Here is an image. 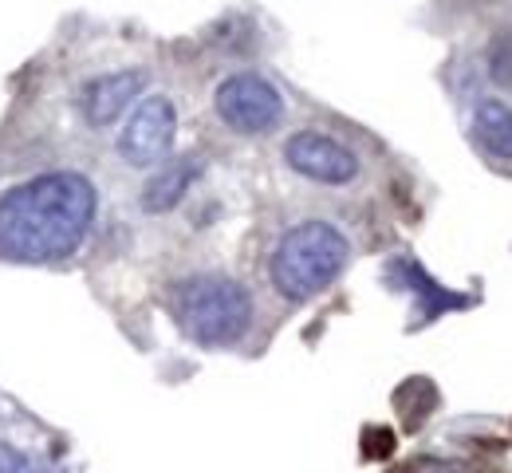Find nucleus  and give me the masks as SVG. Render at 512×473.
I'll return each instance as SVG.
<instances>
[{
    "label": "nucleus",
    "mask_w": 512,
    "mask_h": 473,
    "mask_svg": "<svg viewBox=\"0 0 512 473\" xmlns=\"http://www.w3.org/2000/svg\"><path fill=\"white\" fill-rule=\"evenodd\" d=\"M142 91H146V71L142 68L103 71L79 87V115L91 131H107L123 115H130V107L138 103Z\"/></svg>",
    "instance_id": "obj_7"
},
{
    "label": "nucleus",
    "mask_w": 512,
    "mask_h": 473,
    "mask_svg": "<svg viewBox=\"0 0 512 473\" xmlns=\"http://www.w3.org/2000/svg\"><path fill=\"white\" fill-rule=\"evenodd\" d=\"M213 111L233 135H268L284 123V95L260 71H233L213 91Z\"/></svg>",
    "instance_id": "obj_4"
},
{
    "label": "nucleus",
    "mask_w": 512,
    "mask_h": 473,
    "mask_svg": "<svg viewBox=\"0 0 512 473\" xmlns=\"http://www.w3.org/2000/svg\"><path fill=\"white\" fill-rule=\"evenodd\" d=\"M170 312L197 347H233L253 328V296L225 272H193L170 288Z\"/></svg>",
    "instance_id": "obj_3"
},
{
    "label": "nucleus",
    "mask_w": 512,
    "mask_h": 473,
    "mask_svg": "<svg viewBox=\"0 0 512 473\" xmlns=\"http://www.w3.org/2000/svg\"><path fill=\"white\" fill-rule=\"evenodd\" d=\"M473 135L493 162H512V107L489 95L473 107Z\"/></svg>",
    "instance_id": "obj_9"
},
{
    "label": "nucleus",
    "mask_w": 512,
    "mask_h": 473,
    "mask_svg": "<svg viewBox=\"0 0 512 473\" xmlns=\"http://www.w3.org/2000/svg\"><path fill=\"white\" fill-rule=\"evenodd\" d=\"M99 217V190L79 170H44L0 190V261H71Z\"/></svg>",
    "instance_id": "obj_1"
},
{
    "label": "nucleus",
    "mask_w": 512,
    "mask_h": 473,
    "mask_svg": "<svg viewBox=\"0 0 512 473\" xmlns=\"http://www.w3.org/2000/svg\"><path fill=\"white\" fill-rule=\"evenodd\" d=\"M0 473H40V470H36V462L20 446H12V442L0 438Z\"/></svg>",
    "instance_id": "obj_11"
},
{
    "label": "nucleus",
    "mask_w": 512,
    "mask_h": 473,
    "mask_svg": "<svg viewBox=\"0 0 512 473\" xmlns=\"http://www.w3.org/2000/svg\"><path fill=\"white\" fill-rule=\"evenodd\" d=\"M174 138H178V107H174V99L162 95V91H150L130 107L115 150H119V158L127 162L130 170H154L174 150Z\"/></svg>",
    "instance_id": "obj_5"
},
{
    "label": "nucleus",
    "mask_w": 512,
    "mask_h": 473,
    "mask_svg": "<svg viewBox=\"0 0 512 473\" xmlns=\"http://www.w3.org/2000/svg\"><path fill=\"white\" fill-rule=\"evenodd\" d=\"M351 265V241L339 225L308 217L280 233L268 257V284L288 304H308L327 292Z\"/></svg>",
    "instance_id": "obj_2"
},
{
    "label": "nucleus",
    "mask_w": 512,
    "mask_h": 473,
    "mask_svg": "<svg viewBox=\"0 0 512 473\" xmlns=\"http://www.w3.org/2000/svg\"><path fill=\"white\" fill-rule=\"evenodd\" d=\"M284 166L316 186H351L359 178V154L323 131H296L284 142Z\"/></svg>",
    "instance_id": "obj_6"
},
{
    "label": "nucleus",
    "mask_w": 512,
    "mask_h": 473,
    "mask_svg": "<svg viewBox=\"0 0 512 473\" xmlns=\"http://www.w3.org/2000/svg\"><path fill=\"white\" fill-rule=\"evenodd\" d=\"M485 64H489V79H493L497 87H512V32H497V36L489 40Z\"/></svg>",
    "instance_id": "obj_10"
},
{
    "label": "nucleus",
    "mask_w": 512,
    "mask_h": 473,
    "mask_svg": "<svg viewBox=\"0 0 512 473\" xmlns=\"http://www.w3.org/2000/svg\"><path fill=\"white\" fill-rule=\"evenodd\" d=\"M205 174V162H201V154H182V158H170V162H162V166H154V174L146 178V186H142V213H170V209H178L182 198L193 190V182Z\"/></svg>",
    "instance_id": "obj_8"
}]
</instances>
